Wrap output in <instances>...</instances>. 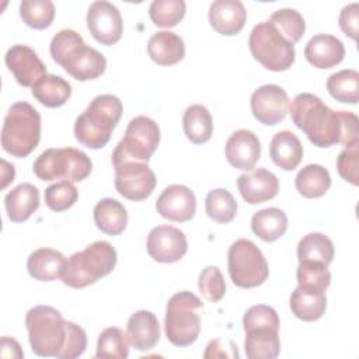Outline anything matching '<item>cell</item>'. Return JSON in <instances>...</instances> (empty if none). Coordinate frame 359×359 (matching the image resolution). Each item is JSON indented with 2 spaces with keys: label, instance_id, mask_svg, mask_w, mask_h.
Returning a JSON list of instances; mask_svg holds the SVG:
<instances>
[{
  "label": "cell",
  "instance_id": "f35d334b",
  "mask_svg": "<svg viewBox=\"0 0 359 359\" xmlns=\"http://www.w3.org/2000/svg\"><path fill=\"white\" fill-rule=\"evenodd\" d=\"M293 45L300 41L306 31L303 15L293 8H279L268 20Z\"/></svg>",
  "mask_w": 359,
  "mask_h": 359
},
{
  "label": "cell",
  "instance_id": "603a6c76",
  "mask_svg": "<svg viewBox=\"0 0 359 359\" xmlns=\"http://www.w3.org/2000/svg\"><path fill=\"white\" fill-rule=\"evenodd\" d=\"M292 313L303 321H316L321 318L327 309L325 290L314 286L299 285L289 297Z\"/></svg>",
  "mask_w": 359,
  "mask_h": 359
},
{
  "label": "cell",
  "instance_id": "9c48e42d",
  "mask_svg": "<svg viewBox=\"0 0 359 359\" xmlns=\"http://www.w3.org/2000/svg\"><path fill=\"white\" fill-rule=\"evenodd\" d=\"M251 55L265 69L285 72L294 62V45L289 42L269 21L258 22L248 38Z\"/></svg>",
  "mask_w": 359,
  "mask_h": 359
},
{
  "label": "cell",
  "instance_id": "5b68a950",
  "mask_svg": "<svg viewBox=\"0 0 359 359\" xmlns=\"http://www.w3.org/2000/svg\"><path fill=\"white\" fill-rule=\"evenodd\" d=\"M41 140V115L27 101L14 102L1 128V147L8 154L24 158L31 154Z\"/></svg>",
  "mask_w": 359,
  "mask_h": 359
},
{
  "label": "cell",
  "instance_id": "5bb4252c",
  "mask_svg": "<svg viewBox=\"0 0 359 359\" xmlns=\"http://www.w3.org/2000/svg\"><path fill=\"white\" fill-rule=\"evenodd\" d=\"M254 118L268 126L282 122L289 109L287 93L276 84H264L251 95Z\"/></svg>",
  "mask_w": 359,
  "mask_h": 359
},
{
  "label": "cell",
  "instance_id": "d590c367",
  "mask_svg": "<svg viewBox=\"0 0 359 359\" xmlns=\"http://www.w3.org/2000/svg\"><path fill=\"white\" fill-rule=\"evenodd\" d=\"M129 345L126 332L118 327H108L98 337L95 358L126 359L129 355Z\"/></svg>",
  "mask_w": 359,
  "mask_h": 359
},
{
  "label": "cell",
  "instance_id": "30bf717a",
  "mask_svg": "<svg viewBox=\"0 0 359 359\" xmlns=\"http://www.w3.org/2000/svg\"><path fill=\"white\" fill-rule=\"evenodd\" d=\"M227 268L233 283L243 289L262 285L269 275V268L262 251L247 238H238L230 245Z\"/></svg>",
  "mask_w": 359,
  "mask_h": 359
},
{
  "label": "cell",
  "instance_id": "7402d4cb",
  "mask_svg": "<svg viewBox=\"0 0 359 359\" xmlns=\"http://www.w3.org/2000/svg\"><path fill=\"white\" fill-rule=\"evenodd\" d=\"M126 337L129 344L137 351L154 348L160 339V324L156 314L149 310L133 313L126 324Z\"/></svg>",
  "mask_w": 359,
  "mask_h": 359
},
{
  "label": "cell",
  "instance_id": "1f68e13d",
  "mask_svg": "<svg viewBox=\"0 0 359 359\" xmlns=\"http://www.w3.org/2000/svg\"><path fill=\"white\" fill-rule=\"evenodd\" d=\"M182 126L187 137L195 143H206L213 133V119L209 109L201 104L189 105L182 115Z\"/></svg>",
  "mask_w": 359,
  "mask_h": 359
},
{
  "label": "cell",
  "instance_id": "277c9868",
  "mask_svg": "<svg viewBox=\"0 0 359 359\" xmlns=\"http://www.w3.org/2000/svg\"><path fill=\"white\" fill-rule=\"evenodd\" d=\"M115 248L104 240L94 241L83 251L66 258L62 282L73 289H83L109 275L116 265Z\"/></svg>",
  "mask_w": 359,
  "mask_h": 359
},
{
  "label": "cell",
  "instance_id": "44dd1931",
  "mask_svg": "<svg viewBox=\"0 0 359 359\" xmlns=\"http://www.w3.org/2000/svg\"><path fill=\"white\" fill-rule=\"evenodd\" d=\"M304 56L317 69H331L344 60L345 46L334 35L317 34L306 43Z\"/></svg>",
  "mask_w": 359,
  "mask_h": 359
},
{
  "label": "cell",
  "instance_id": "4dcf8cb0",
  "mask_svg": "<svg viewBox=\"0 0 359 359\" xmlns=\"http://www.w3.org/2000/svg\"><path fill=\"white\" fill-rule=\"evenodd\" d=\"M251 230L266 243L276 241L287 230V216L279 208H266L254 213Z\"/></svg>",
  "mask_w": 359,
  "mask_h": 359
},
{
  "label": "cell",
  "instance_id": "ba28073f",
  "mask_svg": "<svg viewBox=\"0 0 359 359\" xmlns=\"http://www.w3.org/2000/svg\"><path fill=\"white\" fill-rule=\"evenodd\" d=\"M91 170L93 163L90 157L74 147L48 149L32 164V171L41 181L62 180L80 182L90 175Z\"/></svg>",
  "mask_w": 359,
  "mask_h": 359
},
{
  "label": "cell",
  "instance_id": "f546056e",
  "mask_svg": "<svg viewBox=\"0 0 359 359\" xmlns=\"http://www.w3.org/2000/svg\"><path fill=\"white\" fill-rule=\"evenodd\" d=\"M95 226L105 234H121L128 223V213L125 206L112 198H104L94 206Z\"/></svg>",
  "mask_w": 359,
  "mask_h": 359
},
{
  "label": "cell",
  "instance_id": "d6a6232c",
  "mask_svg": "<svg viewBox=\"0 0 359 359\" xmlns=\"http://www.w3.org/2000/svg\"><path fill=\"white\" fill-rule=\"evenodd\" d=\"M294 185L299 194L304 198L313 199L325 195L331 187V175L327 168L320 164H309L303 167L296 178Z\"/></svg>",
  "mask_w": 359,
  "mask_h": 359
},
{
  "label": "cell",
  "instance_id": "8d00e7d4",
  "mask_svg": "<svg viewBox=\"0 0 359 359\" xmlns=\"http://www.w3.org/2000/svg\"><path fill=\"white\" fill-rule=\"evenodd\" d=\"M205 210L212 220L217 223H230L237 215V202L227 189H212L206 195Z\"/></svg>",
  "mask_w": 359,
  "mask_h": 359
},
{
  "label": "cell",
  "instance_id": "52a82bcc",
  "mask_svg": "<svg viewBox=\"0 0 359 359\" xmlns=\"http://www.w3.org/2000/svg\"><path fill=\"white\" fill-rule=\"evenodd\" d=\"M203 309L202 300L188 292H178L170 297L165 307L164 330L167 339L175 346H189L201 332V316Z\"/></svg>",
  "mask_w": 359,
  "mask_h": 359
},
{
  "label": "cell",
  "instance_id": "f6af8a7d",
  "mask_svg": "<svg viewBox=\"0 0 359 359\" xmlns=\"http://www.w3.org/2000/svg\"><path fill=\"white\" fill-rule=\"evenodd\" d=\"M67 335L66 344L59 355V359H74L84 353L87 348V335L86 331L73 321H66Z\"/></svg>",
  "mask_w": 359,
  "mask_h": 359
},
{
  "label": "cell",
  "instance_id": "d6986e66",
  "mask_svg": "<svg viewBox=\"0 0 359 359\" xmlns=\"http://www.w3.org/2000/svg\"><path fill=\"white\" fill-rule=\"evenodd\" d=\"M237 188L243 199L250 205L266 202L278 195L279 181L266 168H257L237 178Z\"/></svg>",
  "mask_w": 359,
  "mask_h": 359
},
{
  "label": "cell",
  "instance_id": "74e56055",
  "mask_svg": "<svg viewBox=\"0 0 359 359\" xmlns=\"http://www.w3.org/2000/svg\"><path fill=\"white\" fill-rule=\"evenodd\" d=\"M20 17L29 28L45 29L55 18V6L50 0H24L20 4Z\"/></svg>",
  "mask_w": 359,
  "mask_h": 359
},
{
  "label": "cell",
  "instance_id": "836d02e7",
  "mask_svg": "<svg viewBox=\"0 0 359 359\" xmlns=\"http://www.w3.org/2000/svg\"><path fill=\"white\" fill-rule=\"evenodd\" d=\"M334 244L323 233H309L297 244V258L330 265L334 259Z\"/></svg>",
  "mask_w": 359,
  "mask_h": 359
},
{
  "label": "cell",
  "instance_id": "60d3db41",
  "mask_svg": "<svg viewBox=\"0 0 359 359\" xmlns=\"http://www.w3.org/2000/svg\"><path fill=\"white\" fill-rule=\"evenodd\" d=\"M46 206L53 212H63L72 208L79 198V191L70 181H59L49 185L43 194Z\"/></svg>",
  "mask_w": 359,
  "mask_h": 359
},
{
  "label": "cell",
  "instance_id": "b9f144b4",
  "mask_svg": "<svg viewBox=\"0 0 359 359\" xmlns=\"http://www.w3.org/2000/svg\"><path fill=\"white\" fill-rule=\"evenodd\" d=\"M296 278L299 285L314 286L321 290H327L331 283L328 266L313 261H300L296 271Z\"/></svg>",
  "mask_w": 359,
  "mask_h": 359
},
{
  "label": "cell",
  "instance_id": "ffe728a7",
  "mask_svg": "<svg viewBox=\"0 0 359 359\" xmlns=\"http://www.w3.org/2000/svg\"><path fill=\"white\" fill-rule=\"evenodd\" d=\"M247 21V11L238 0H216L209 7V22L222 35L238 34Z\"/></svg>",
  "mask_w": 359,
  "mask_h": 359
},
{
  "label": "cell",
  "instance_id": "484cf974",
  "mask_svg": "<svg viewBox=\"0 0 359 359\" xmlns=\"http://www.w3.org/2000/svg\"><path fill=\"white\" fill-rule=\"evenodd\" d=\"M65 255L53 248H38L27 259V271L31 278L41 282H52L62 278Z\"/></svg>",
  "mask_w": 359,
  "mask_h": 359
},
{
  "label": "cell",
  "instance_id": "e0dca14e",
  "mask_svg": "<svg viewBox=\"0 0 359 359\" xmlns=\"http://www.w3.org/2000/svg\"><path fill=\"white\" fill-rule=\"evenodd\" d=\"M157 213L171 222H188L195 216L196 198L195 194L185 185H168L156 202Z\"/></svg>",
  "mask_w": 359,
  "mask_h": 359
},
{
  "label": "cell",
  "instance_id": "4fadbf2b",
  "mask_svg": "<svg viewBox=\"0 0 359 359\" xmlns=\"http://www.w3.org/2000/svg\"><path fill=\"white\" fill-rule=\"evenodd\" d=\"M86 20L90 34L101 45L109 46L121 39L123 22L119 10L112 3L105 0L91 3Z\"/></svg>",
  "mask_w": 359,
  "mask_h": 359
},
{
  "label": "cell",
  "instance_id": "cb8c5ba5",
  "mask_svg": "<svg viewBox=\"0 0 359 359\" xmlns=\"http://www.w3.org/2000/svg\"><path fill=\"white\" fill-rule=\"evenodd\" d=\"M245 331L244 349L250 359H275L280 352L279 328L271 325L252 327Z\"/></svg>",
  "mask_w": 359,
  "mask_h": 359
},
{
  "label": "cell",
  "instance_id": "d4e9b609",
  "mask_svg": "<svg viewBox=\"0 0 359 359\" xmlns=\"http://www.w3.org/2000/svg\"><path fill=\"white\" fill-rule=\"evenodd\" d=\"M147 53L160 66H172L184 59L185 45L180 35L171 31H157L147 41Z\"/></svg>",
  "mask_w": 359,
  "mask_h": 359
},
{
  "label": "cell",
  "instance_id": "7dc6e473",
  "mask_svg": "<svg viewBox=\"0 0 359 359\" xmlns=\"http://www.w3.org/2000/svg\"><path fill=\"white\" fill-rule=\"evenodd\" d=\"M229 341H222V339H212L208 346L206 351L203 353L205 359L209 358H238V352H237V346L229 348V349H223L226 346Z\"/></svg>",
  "mask_w": 359,
  "mask_h": 359
},
{
  "label": "cell",
  "instance_id": "ab89813d",
  "mask_svg": "<svg viewBox=\"0 0 359 359\" xmlns=\"http://www.w3.org/2000/svg\"><path fill=\"white\" fill-rule=\"evenodd\" d=\"M184 0H154L149 7V15L154 25L161 28L175 27L185 15Z\"/></svg>",
  "mask_w": 359,
  "mask_h": 359
},
{
  "label": "cell",
  "instance_id": "7c38bea8",
  "mask_svg": "<svg viewBox=\"0 0 359 359\" xmlns=\"http://www.w3.org/2000/svg\"><path fill=\"white\" fill-rule=\"evenodd\" d=\"M160 143V128L149 116L139 115L129 121L123 139L116 144L112 153L139 160L149 161Z\"/></svg>",
  "mask_w": 359,
  "mask_h": 359
},
{
  "label": "cell",
  "instance_id": "2e32d148",
  "mask_svg": "<svg viewBox=\"0 0 359 359\" xmlns=\"http://www.w3.org/2000/svg\"><path fill=\"white\" fill-rule=\"evenodd\" d=\"M6 65L14 79L22 87H32L41 77L46 74V66L36 52L27 45H13L6 56Z\"/></svg>",
  "mask_w": 359,
  "mask_h": 359
},
{
  "label": "cell",
  "instance_id": "ee69618b",
  "mask_svg": "<svg viewBox=\"0 0 359 359\" xmlns=\"http://www.w3.org/2000/svg\"><path fill=\"white\" fill-rule=\"evenodd\" d=\"M338 174L353 187L359 185V142L346 146L337 157Z\"/></svg>",
  "mask_w": 359,
  "mask_h": 359
},
{
  "label": "cell",
  "instance_id": "7bdbcfd3",
  "mask_svg": "<svg viewBox=\"0 0 359 359\" xmlns=\"http://www.w3.org/2000/svg\"><path fill=\"white\" fill-rule=\"evenodd\" d=\"M198 287L202 296L209 302H219L226 293V282L220 269L215 265H209L199 273Z\"/></svg>",
  "mask_w": 359,
  "mask_h": 359
},
{
  "label": "cell",
  "instance_id": "6da1fadb",
  "mask_svg": "<svg viewBox=\"0 0 359 359\" xmlns=\"http://www.w3.org/2000/svg\"><path fill=\"white\" fill-rule=\"evenodd\" d=\"M289 112L293 123L317 147H330L337 143L346 147L359 142L358 116L349 111H332L314 94H297Z\"/></svg>",
  "mask_w": 359,
  "mask_h": 359
},
{
  "label": "cell",
  "instance_id": "83f0119b",
  "mask_svg": "<svg viewBox=\"0 0 359 359\" xmlns=\"http://www.w3.org/2000/svg\"><path fill=\"white\" fill-rule=\"evenodd\" d=\"M4 206L11 222H25L39 208V191L35 185L22 182L6 195Z\"/></svg>",
  "mask_w": 359,
  "mask_h": 359
},
{
  "label": "cell",
  "instance_id": "9a60e30c",
  "mask_svg": "<svg viewBox=\"0 0 359 359\" xmlns=\"http://www.w3.org/2000/svg\"><path fill=\"white\" fill-rule=\"evenodd\" d=\"M147 252L149 255L161 264H172L180 261L188 250V243L185 234L168 224H161L154 229L147 236Z\"/></svg>",
  "mask_w": 359,
  "mask_h": 359
},
{
  "label": "cell",
  "instance_id": "8fae6325",
  "mask_svg": "<svg viewBox=\"0 0 359 359\" xmlns=\"http://www.w3.org/2000/svg\"><path fill=\"white\" fill-rule=\"evenodd\" d=\"M115 168V188L119 195L129 201H143L151 195L157 180L146 161L128 158L112 153Z\"/></svg>",
  "mask_w": 359,
  "mask_h": 359
},
{
  "label": "cell",
  "instance_id": "7a4b0ae2",
  "mask_svg": "<svg viewBox=\"0 0 359 359\" xmlns=\"http://www.w3.org/2000/svg\"><path fill=\"white\" fill-rule=\"evenodd\" d=\"M49 50L52 59L79 81L94 80L107 69L105 56L87 46L74 29H60L52 38Z\"/></svg>",
  "mask_w": 359,
  "mask_h": 359
},
{
  "label": "cell",
  "instance_id": "bcb514c9",
  "mask_svg": "<svg viewBox=\"0 0 359 359\" xmlns=\"http://www.w3.org/2000/svg\"><path fill=\"white\" fill-rule=\"evenodd\" d=\"M358 13H359V4L358 3H352V4H348L342 8L341 14H339V20H338V24H339V28L342 29V32L352 38L353 41H356L358 38Z\"/></svg>",
  "mask_w": 359,
  "mask_h": 359
},
{
  "label": "cell",
  "instance_id": "8992f818",
  "mask_svg": "<svg viewBox=\"0 0 359 359\" xmlns=\"http://www.w3.org/2000/svg\"><path fill=\"white\" fill-rule=\"evenodd\" d=\"M25 327L34 353L59 358L66 344L67 325L56 309L50 306L32 307L25 316Z\"/></svg>",
  "mask_w": 359,
  "mask_h": 359
},
{
  "label": "cell",
  "instance_id": "4316f807",
  "mask_svg": "<svg viewBox=\"0 0 359 359\" xmlns=\"http://www.w3.org/2000/svg\"><path fill=\"white\" fill-rule=\"evenodd\" d=\"M269 157L285 171L294 170L303 158V146L300 139L285 129L273 135L269 143Z\"/></svg>",
  "mask_w": 359,
  "mask_h": 359
},
{
  "label": "cell",
  "instance_id": "3957f363",
  "mask_svg": "<svg viewBox=\"0 0 359 359\" xmlns=\"http://www.w3.org/2000/svg\"><path fill=\"white\" fill-rule=\"evenodd\" d=\"M122 111V101L116 95H97L74 122V136L79 143L94 150L104 147L109 142Z\"/></svg>",
  "mask_w": 359,
  "mask_h": 359
},
{
  "label": "cell",
  "instance_id": "ac0fdd59",
  "mask_svg": "<svg viewBox=\"0 0 359 359\" xmlns=\"http://www.w3.org/2000/svg\"><path fill=\"white\" fill-rule=\"evenodd\" d=\"M226 158L237 170L250 171L261 157V143L248 129H238L230 135L224 147Z\"/></svg>",
  "mask_w": 359,
  "mask_h": 359
},
{
  "label": "cell",
  "instance_id": "f1b7e54d",
  "mask_svg": "<svg viewBox=\"0 0 359 359\" xmlns=\"http://www.w3.org/2000/svg\"><path fill=\"white\" fill-rule=\"evenodd\" d=\"M32 95L48 108H59L72 95V86L60 76L45 74L32 87Z\"/></svg>",
  "mask_w": 359,
  "mask_h": 359
},
{
  "label": "cell",
  "instance_id": "e575fe53",
  "mask_svg": "<svg viewBox=\"0 0 359 359\" xmlns=\"http://www.w3.org/2000/svg\"><path fill=\"white\" fill-rule=\"evenodd\" d=\"M327 90L339 102L356 104L359 100V73L353 69H344L331 74L327 80Z\"/></svg>",
  "mask_w": 359,
  "mask_h": 359
},
{
  "label": "cell",
  "instance_id": "c3c4849f",
  "mask_svg": "<svg viewBox=\"0 0 359 359\" xmlns=\"http://www.w3.org/2000/svg\"><path fill=\"white\" fill-rule=\"evenodd\" d=\"M7 351H11V355L13 358H22L24 356V352L21 351L18 342L13 338H8V337H3L1 338V356L7 352Z\"/></svg>",
  "mask_w": 359,
  "mask_h": 359
}]
</instances>
